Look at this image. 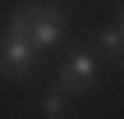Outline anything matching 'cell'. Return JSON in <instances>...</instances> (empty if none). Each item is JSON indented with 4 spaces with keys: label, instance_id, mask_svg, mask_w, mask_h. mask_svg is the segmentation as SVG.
<instances>
[{
    "label": "cell",
    "instance_id": "7a4b0ae2",
    "mask_svg": "<svg viewBox=\"0 0 124 119\" xmlns=\"http://www.w3.org/2000/svg\"><path fill=\"white\" fill-rule=\"evenodd\" d=\"M97 78H101V64H97V50H69L64 55V64H60V92H69V96H78V92H92L97 87Z\"/></svg>",
    "mask_w": 124,
    "mask_h": 119
},
{
    "label": "cell",
    "instance_id": "6da1fadb",
    "mask_svg": "<svg viewBox=\"0 0 124 119\" xmlns=\"http://www.w3.org/2000/svg\"><path fill=\"white\" fill-rule=\"evenodd\" d=\"M9 32L28 37V46L41 55V50H51V46H60V41H64V32H69V14H64L60 5L28 0V5H18V9L9 14Z\"/></svg>",
    "mask_w": 124,
    "mask_h": 119
},
{
    "label": "cell",
    "instance_id": "3957f363",
    "mask_svg": "<svg viewBox=\"0 0 124 119\" xmlns=\"http://www.w3.org/2000/svg\"><path fill=\"white\" fill-rule=\"evenodd\" d=\"M32 60H37V50L28 46V37H18V32L5 28V37H0V73L5 78H28Z\"/></svg>",
    "mask_w": 124,
    "mask_h": 119
},
{
    "label": "cell",
    "instance_id": "5b68a950",
    "mask_svg": "<svg viewBox=\"0 0 124 119\" xmlns=\"http://www.w3.org/2000/svg\"><path fill=\"white\" fill-rule=\"evenodd\" d=\"M41 110H46L51 119H55V115H64V110H69V92H60V87H55V92L41 101Z\"/></svg>",
    "mask_w": 124,
    "mask_h": 119
},
{
    "label": "cell",
    "instance_id": "277c9868",
    "mask_svg": "<svg viewBox=\"0 0 124 119\" xmlns=\"http://www.w3.org/2000/svg\"><path fill=\"white\" fill-rule=\"evenodd\" d=\"M101 50H106L110 60H120V50H124V32H120V23H110V28L101 32Z\"/></svg>",
    "mask_w": 124,
    "mask_h": 119
}]
</instances>
